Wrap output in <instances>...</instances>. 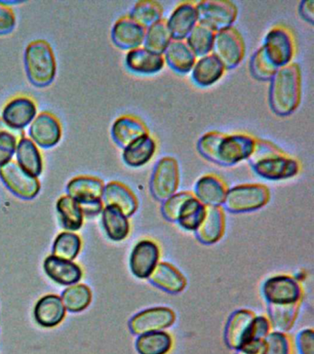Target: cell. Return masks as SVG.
Here are the masks:
<instances>
[{
    "instance_id": "obj_1",
    "label": "cell",
    "mask_w": 314,
    "mask_h": 354,
    "mask_svg": "<svg viewBox=\"0 0 314 354\" xmlns=\"http://www.w3.org/2000/svg\"><path fill=\"white\" fill-rule=\"evenodd\" d=\"M255 138L244 133L224 134L206 133L197 142L200 154L210 162L222 166H233L247 160L252 154Z\"/></svg>"
},
{
    "instance_id": "obj_2",
    "label": "cell",
    "mask_w": 314,
    "mask_h": 354,
    "mask_svg": "<svg viewBox=\"0 0 314 354\" xmlns=\"http://www.w3.org/2000/svg\"><path fill=\"white\" fill-rule=\"evenodd\" d=\"M270 107L275 115L288 116L299 106L302 95V74L296 63L281 66L272 77Z\"/></svg>"
},
{
    "instance_id": "obj_3",
    "label": "cell",
    "mask_w": 314,
    "mask_h": 354,
    "mask_svg": "<svg viewBox=\"0 0 314 354\" xmlns=\"http://www.w3.org/2000/svg\"><path fill=\"white\" fill-rule=\"evenodd\" d=\"M24 64L30 82L37 87H46L53 82L57 62L50 44L45 40L32 41L24 53Z\"/></svg>"
},
{
    "instance_id": "obj_4",
    "label": "cell",
    "mask_w": 314,
    "mask_h": 354,
    "mask_svg": "<svg viewBox=\"0 0 314 354\" xmlns=\"http://www.w3.org/2000/svg\"><path fill=\"white\" fill-rule=\"evenodd\" d=\"M269 199L270 191L266 185L245 184L228 189L223 205L230 212H250L266 206Z\"/></svg>"
},
{
    "instance_id": "obj_5",
    "label": "cell",
    "mask_w": 314,
    "mask_h": 354,
    "mask_svg": "<svg viewBox=\"0 0 314 354\" xmlns=\"http://www.w3.org/2000/svg\"><path fill=\"white\" fill-rule=\"evenodd\" d=\"M199 24L215 32L233 27L238 16V8L228 0H206L195 4Z\"/></svg>"
},
{
    "instance_id": "obj_6",
    "label": "cell",
    "mask_w": 314,
    "mask_h": 354,
    "mask_svg": "<svg viewBox=\"0 0 314 354\" xmlns=\"http://www.w3.org/2000/svg\"><path fill=\"white\" fill-rule=\"evenodd\" d=\"M211 52L226 69L235 68L244 57V38L233 27L220 30L215 33Z\"/></svg>"
},
{
    "instance_id": "obj_7",
    "label": "cell",
    "mask_w": 314,
    "mask_h": 354,
    "mask_svg": "<svg viewBox=\"0 0 314 354\" xmlns=\"http://www.w3.org/2000/svg\"><path fill=\"white\" fill-rule=\"evenodd\" d=\"M180 183L177 160L164 157L156 163L150 180V191L158 201H164L175 195Z\"/></svg>"
},
{
    "instance_id": "obj_8",
    "label": "cell",
    "mask_w": 314,
    "mask_h": 354,
    "mask_svg": "<svg viewBox=\"0 0 314 354\" xmlns=\"http://www.w3.org/2000/svg\"><path fill=\"white\" fill-rule=\"evenodd\" d=\"M0 179L8 189L23 199H32L39 193L41 185L37 177L24 171L14 160L0 167Z\"/></svg>"
},
{
    "instance_id": "obj_9",
    "label": "cell",
    "mask_w": 314,
    "mask_h": 354,
    "mask_svg": "<svg viewBox=\"0 0 314 354\" xmlns=\"http://www.w3.org/2000/svg\"><path fill=\"white\" fill-rule=\"evenodd\" d=\"M264 51L277 68L288 65L295 55V41L291 30L283 26L272 28L264 38Z\"/></svg>"
},
{
    "instance_id": "obj_10",
    "label": "cell",
    "mask_w": 314,
    "mask_h": 354,
    "mask_svg": "<svg viewBox=\"0 0 314 354\" xmlns=\"http://www.w3.org/2000/svg\"><path fill=\"white\" fill-rule=\"evenodd\" d=\"M263 295L268 304H295L302 301L303 290L302 285L293 277L278 275L264 282Z\"/></svg>"
},
{
    "instance_id": "obj_11",
    "label": "cell",
    "mask_w": 314,
    "mask_h": 354,
    "mask_svg": "<svg viewBox=\"0 0 314 354\" xmlns=\"http://www.w3.org/2000/svg\"><path fill=\"white\" fill-rule=\"evenodd\" d=\"M175 314L167 307H153L137 313L131 318L129 328L132 333L140 335L164 331L175 322Z\"/></svg>"
},
{
    "instance_id": "obj_12",
    "label": "cell",
    "mask_w": 314,
    "mask_h": 354,
    "mask_svg": "<svg viewBox=\"0 0 314 354\" xmlns=\"http://www.w3.org/2000/svg\"><path fill=\"white\" fill-rule=\"evenodd\" d=\"M161 251L155 242L142 240L137 243L130 254V270L139 279H148L154 268L158 265Z\"/></svg>"
},
{
    "instance_id": "obj_13",
    "label": "cell",
    "mask_w": 314,
    "mask_h": 354,
    "mask_svg": "<svg viewBox=\"0 0 314 354\" xmlns=\"http://www.w3.org/2000/svg\"><path fill=\"white\" fill-rule=\"evenodd\" d=\"M252 167L259 176L266 180L288 179L300 171L299 162L286 153L260 160Z\"/></svg>"
},
{
    "instance_id": "obj_14",
    "label": "cell",
    "mask_w": 314,
    "mask_h": 354,
    "mask_svg": "<svg viewBox=\"0 0 314 354\" xmlns=\"http://www.w3.org/2000/svg\"><path fill=\"white\" fill-rule=\"evenodd\" d=\"M29 132L32 140L42 148L57 145L62 137V127L59 119L48 112L41 113L34 119Z\"/></svg>"
},
{
    "instance_id": "obj_15",
    "label": "cell",
    "mask_w": 314,
    "mask_h": 354,
    "mask_svg": "<svg viewBox=\"0 0 314 354\" xmlns=\"http://www.w3.org/2000/svg\"><path fill=\"white\" fill-rule=\"evenodd\" d=\"M37 106L30 97L19 96L12 99L2 111V119L13 129L21 130L35 118Z\"/></svg>"
},
{
    "instance_id": "obj_16",
    "label": "cell",
    "mask_w": 314,
    "mask_h": 354,
    "mask_svg": "<svg viewBox=\"0 0 314 354\" xmlns=\"http://www.w3.org/2000/svg\"><path fill=\"white\" fill-rule=\"evenodd\" d=\"M255 315L246 309L233 312L225 328V342L231 350L238 351L247 342Z\"/></svg>"
},
{
    "instance_id": "obj_17",
    "label": "cell",
    "mask_w": 314,
    "mask_h": 354,
    "mask_svg": "<svg viewBox=\"0 0 314 354\" xmlns=\"http://www.w3.org/2000/svg\"><path fill=\"white\" fill-rule=\"evenodd\" d=\"M146 29L128 16L122 17L112 29V40L122 49L133 50L143 46Z\"/></svg>"
},
{
    "instance_id": "obj_18",
    "label": "cell",
    "mask_w": 314,
    "mask_h": 354,
    "mask_svg": "<svg viewBox=\"0 0 314 354\" xmlns=\"http://www.w3.org/2000/svg\"><path fill=\"white\" fill-rule=\"evenodd\" d=\"M173 40H184L198 24L197 6L192 2L179 4L167 21Z\"/></svg>"
},
{
    "instance_id": "obj_19",
    "label": "cell",
    "mask_w": 314,
    "mask_h": 354,
    "mask_svg": "<svg viewBox=\"0 0 314 354\" xmlns=\"http://www.w3.org/2000/svg\"><path fill=\"white\" fill-rule=\"evenodd\" d=\"M227 192V185L222 178L215 174H206L197 180L194 195L206 207H222Z\"/></svg>"
},
{
    "instance_id": "obj_20",
    "label": "cell",
    "mask_w": 314,
    "mask_h": 354,
    "mask_svg": "<svg viewBox=\"0 0 314 354\" xmlns=\"http://www.w3.org/2000/svg\"><path fill=\"white\" fill-rule=\"evenodd\" d=\"M106 206L117 207L126 217H131L139 207V201L130 188L123 183L112 181L104 185L103 198Z\"/></svg>"
},
{
    "instance_id": "obj_21",
    "label": "cell",
    "mask_w": 314,
    "mask_h": 354,
    "mask_svg": "<svg viewBox=\"0 0 314 354\" xmlns=\"http://www.w3.org/2000/svg\"><path fill=\"white\" fill-rule=\"evenodd\" d=\"M225 226V214L222 207H206L205 217L195 230V234L201 243L212 245L222 239Z\"/></svg>"
},
{
    "instance_id": "obj_22",
    "label": "cell",
    "mask_w": 314,
    "mask_h": 354,
    "mask_svg": "<svg viewBox=\"0 0 314 354\" xmlns=\"http://www.w3.org/2000/svg\"><path fill=\"white\" fill-rule=\"evenodd\" d=\"M148 134L150 132L147 126L140 119L132 115L120 116L112 127V140L123 149Z\"/></svg>"
},
{
    "instance_id": "obj_23",
    "label": "cell",
    "mask_w": 314,
    "mask_h": 354,
    "mask_svg": "<svg viewBox=\"0 0 314 354\" xmlns=\"http://www.w3.org/2000/svg\"><path fill=\"white\" fill-rule=\"evenodd\" d=\"M104 182L97 177L78 176L68 184V196L75 199L79 206L103 198Z\"/></svg>"
},
{
    "instance_id": "obj_24",
    "label": "cell",
    "mask_w": 314,
    "mask_h": 354,
    "mask_svg": "<svg viewBox=\"0 0 314 354\" xmlns=\"http://www.w3.org/2000/svg\"><path fill=\"white\" fill-rule=\"evenodd\" d=\"M129 71L141 75H153L161 71L165 65L164 55L155 54L144 47L129 50L126 55Z\"/></svg>"
},
{
    "instance_id": "obj_25",
    "label": "cell",
    "mask_w": 314,
    "mask_h": 354,
    "mask_svg": "<svg viewBox=\"0 0 314 354\" xmlns=\"http://www.w3.org/2000/svg\"><path fill=\"white\" fill-rule=\"evenodd\" d=\"M66 317V308L61 298L55 295L43 296L35 307V318L43 328L59 325Z\"/></svg>"
},
{
    "instance_id": "obj_26",
    "label": "cell",
    "mask_w": 314,
    "mask_h": 354,
    "mask_svg": "<svg viewBox=\"0 0 314 354\" xmlns=\"http://www.w3.org/2000/svg\"><path fill=\"white\" fill-rule=\"evenodd\" d=\"M43 270L52 281L61 285L78 283L84 275L81 267L76 263L55 256L46 259Z\"/></svg>"
},
{
    "instance_id": "obj_27",
    "label": "cell",
    "mask_w": 314,
    "mask_h": 354,
    "mask_svg": "<svg viewBox=\"0 0 314 354\" xmlns=\"http://www.w3.org/2000/svg\"><path fill=\"white\" fill-rule=\"evenodd\" d=\"M148 279L159 289L172 295L183 292L186 286V279L183 274L166 262H159Z\"/></svg>"
},
{
    "instance_id": "obj_28",
    "label": "cell",
    "mask_w": 314,
    "mask_h": 354,
    "mask_svg": "<svg viewBox=\"0 0 314 354\" xmlns=\"http://www.w3.org/2000/svg\"><path fill=\"white\" fill-rule=\"evenodd\" d=\"M164 57L168 66L179 74L189 73L197 61V55L186 41L173 39L165 50Z\"/></svg>"
},
{
    "instance_id": "obj_29",
    "label": "cell",
    "mask_w": 314,
    "mask_h": 354,
    "mask_svg": "<svg viewBox=\"0 0 314 354\" xmlns=\"http://www.w3.org/2000/svg\"><path fill=\"white\" fill-rule=\"evenodd\" d=\"M226 71L219 59L212 53L195 61L192 68V79L200 87H208L219 82Z\"/></svg>"
},
{
    "instance_id": "obj_30",
    "label": "cell",
    "mask_w": 314,
    "mask_h": 354,
    "mask_svg": "<svg viewBox=\"0 0 314 354\" xmlns=\"http://www.w3.org/2000/svg\"><path fill=\"white\" fill-rule=\"evenodd\" d=\"M156 151V141L148 134L124 149L123 160L131 167H140L153 159Z\"/></svg>"
},
{
    "instance_id": "obj_31",
    "label": "cell",
    "mask_w": 314,
    "mask_h": 354,
    "mask_svg": "<svg viewBox=\"0 0 314 354\" xmlns=\"http://www.w3.org/2000/svg\"><path fill=\"white\" fill-rule=\"evenodd\" d=\"M16 156L18 165L31 176L37 177L42 173V154L31 138L23 137L18 141Z\"/></svg>"
},
{
    "instance_id": "obj_32",
    "label": "cell",
    "mask_w": 314,
    "mask_h": 354,
    "mask_svg": "<svg viewBox=\"0 0 314 354\" xmlns=\"http://www.w3.org/2000/svg\"><path fill=\"white\" fill-rule=\"evenodd\" d=\"M101 220L107 236L112 241L125 240L130 232L128 218L117 207L106 206L101 212Z\"/></svg>"
},
{
    "instance_id": "obj_33",
    "label": "cell",
    "mask_w": 314,
    "mask_h": 354,
    "mask_svg": "<svg viewBox=\"0 0 314 354\" xmlns=\"http://www.w3.org/2000/svg\"><path fill=\"white\" fill-rule=\"evenodd\" d=\"M300 303L275 304H269L270 324L277 332L286 333L293 328L300 312Z\"/></svg>"
},
{
    "instance_id": "obj_34",
    "label": "cell",
    "mask_w": 314,
    "mask_h": 354,
    "mask_svg": "<svg viewBox=\"0 0 314 354\" xmlns=\"http://www.w3.org/2000/svg\"><path fill=\"white\" fill-rule=\"evenodd\" d=\"M172 347L173 337L164 330L140 335L136 342L139 354H167Z\"/></svg>"
},
{
    "instance_id": "obj_35",
    "label": "cell",
    "mask_w": 314,
    "mask_h": 354,
    "mask_svg": "<svg viewBox=\"0 0 314 354\" xmlns=\"http://www.w3.org/2000/svg\"><path fill=\"white\" fill-rule=\"evenodd\" d=\"M57 210L61 225L68 231H78L84 225L81 207L70 196H63L57 201Z\"/></svg>"
},
{
    "instance_id": "obj_36",
    "label": "cell",
    "mask_w": 314,
    "mask_h": 354,
    "mask_svg": "<svg viewBox=\"0 0 314 354\" xmlns=\"http://www.w3.org/2000/svg\"><path fill=\"white\" fill-rule=\"evenodd\" d=\"M173 40L166 19H161L146 29L143 47L155 54H164L168 46Z\"/></svg>"
},
{
    "instance_id": "obj_37",
    "label": "cell",
    "mask_w": 314,
    "mask_h": 354,
    "mask_svg": "<svg viewBox=\"0 0 314 354\" xmlns=\"http://www.w3.org/2000/svg\"><path fill=\"white\" fill-rule=\"evenodd\" d=\"M162 16H164L162 6L159 2L150 1V0L137 2L128 15L129 18L145 29L161 21Z\"/></svg>"
},
{
    "instance_id": "obj_38",
    "label": "cell",
    "mask_w": 314,
    "mask_h": 354,
    "mask_svg": "<svg viewBox=\"0 0 314 354\" xmlns=\"http://www.w3.org/2000/svg\"><path fill=\"white\" fill-rule=\"evenodd\" d=\"M206 207L195 195L184 202L179 213L177 223L187 231H195L205 217Z\"/></svg>"
},
{
    "instance_id": "obj_39",
    "label": "cell",
    "mask_w": 314,
    "mask_h": 354,
    "mask_svg": "<svg viewBox=\"0 0 314 354\" xmlns=\"http://www.w3.org/2000/svg\"><path fill=\"white\" fill-rule=\"evenodd\" d=\"M92 290L85 284L72 285L62 292L66 310L71 313L84 311L92 301Z\"/></svg>"
},
{
    "instance_id": "obj_40",
    "label": "cell",
    "mask_w": 314,
    "mask_h": 354,
    "mask_svg": "<svg viewBox=\"0 0 314 354\" xmlns=\"http://www.w3.org/2000/svg\"><path fill=\"white\" fill-rule=\"evenodd\" d=\"M215 32L205 25H195L186 37V43L197 57L210 54L215 37Z\"/></svg>"
},
{
    "instance_id": "obj_41",
    "label": "cell",
    "mask_w": 314,
    "mask_h": 354,
    "mask_svg": "<svg viewBox=\"0 0 314 354\" xmlns=\"http://www.w3.org/2000/svg\"><path fill=\"white\" fill-rule=\"evenodd\" d=\"M81 249V239L73 232H61L57 235L53 245V256L72 261Z\"/></svg>"
},
{
    "instance_id": "obj_42",
    "label": "cell",
    "mask_w": 314,
    "mask_h": 354,
    "mask_svg": "<svg viewBox=\"0 0 314 354\" xmlns=\"http://www.w3.org/2000/svg\"><path fill=\"white\" fill-rule=\"evenodd\" d=\"M278 68L271 62L261 46L251 58L250 71L253 77L259 80H271Z\"/></svg>"
},
{
    "instance_id": "obj_43",
    "label": "cell",
    "mask_w": 314,
    "mask_h": 354,
    "mask_svg": "<svg viewBox=\"0 0 314 354\" xmlns=\"http://www.w3.org/2000/svg\"><path fill=\"white\" fill-rule=\"evenodd\" d=\"M262 354H291V342L282 332H272L264 339Z\"/></svg>"
},
{
    "instance_id": "obj_44",
    "label": "cell",
    "mask_w": 314,
    "mask_h": 354,
    "mask_svg": "<svg viewBox=\"0 0 314 354\" xmlns=\"http://www.w3.org/2000/svg\"><path fill=\"white\" fill-rule=\"evenodd\" d=\"M193 195L194 194L186 192V191L176 192L175 195L164 201L161 206V213L164 217L170 223H177L181 207H183L184 202L191 198Z\"/></svg>"
},
{
    "instance_id": "obj_45",
    "label": "cell",
    "mask_w": 314,
    "mask_h": 354,
    "mask_svg": "<svg viewBox=\"0 0 314 354\" xmlns=\"http://www.w3.org/2000/svg\"><path fill=\"white\" fill-rule=\"evenodd\" d=\"M283 153H285V152L278 148L277 146H275L274 143L255 138V147H253L252 154L250 155L247 160L251 165H253L256 162H260V160L267 159V158L277 156V155Z\"/></svg>"
},
{
    "instance_id": "obj_46",
    "label": "cell",
    "mask_w": 314,
    "mask_h": 354,
    "mask_svg": "<svg viewBox=\"0 0 314 354\" xmlns=\"http://www.w3.org/2000/svg\"><path fill=\"white\" fill-rule=\"evenodd\" d=\"M270 330H271V324L268 318L264 315H258V317L255 315L251 326L249 337L244 346L248 343L263 342L267 335L270 333Z\"/></svg>"
},
{
    "instance_id": "obj_47",
    "label": "cell",
    "mask_w": 314,
    "mask_h": 354,
    "mask_svg": "<svg viewBox=\"0 0 314 354\" xmlns=\"http://www.w3.org/2000/svg\"><path fill=\"white\" fill-rule=\"evenodd\" d=\"M19 138L10 132L0 133V167L12 160Z\"/></svg>"
},
{
    "instance_id": "obj_48",
    "label": "cell",
    "mask_w": 314,
    "mask_h": 354,
    "mask_svg": "<svg viewBox=\"0 0 314 354\" xmlns=\"http://www.w3.org/2000/svg\"><path fill=\"white\" fill-rule=\"evenodd\" d=\"M16 24L15 14L12 8L3 2H0V35L12 32Z\"/></svg>"
},
{
    "instance_id": "obj_49",
    "label": "cell",
    "mask_w": 314,
    "mask_h": 354,
    "mask_svg": "<svg viewBox=\"0 0 314 354\" xmlns=\"http://www.w3.org/2000/svg\"><path fill=\"white\" fill-rule=\"evenodd\" d=\"M297 348L300 354H314V332L313 329L300 331L297 337Z\"/></svg>"
},
{
    "instance_id": "obj_50",
    "label": "cell",
    "mask_w": 314,
    "mask_h": 354,
    "mask_svg": "<svg viewBox=\"0 0 314 354\" xmlns=\"http://www.w3.org/2000/svg\"><path fill=\"white\" fill-rule=\"evenodd\" d=\"M313 7V0H303V1L300 2L299 7L300 16L311 24H313L314 21Z\"/></svg>"
},
{
    "instance_id": "obj_51",
    "label": "cell",
    "mask_w": 314,
    "mask_h": 354,
    "mask_svg": "<svg viewBox=\"0 0 314 354\" xmlns=\"http://www.w3.org/2000/svg\"><path fill=\"white\" fill-rule=\"evenodd\" d=\"M3 132L12 133V134H14L16 137L19 138V140H20L21 138H23L24 137L23 133V131H21V130H16L12 129V127L8 126V124L5 123L3 119L0 118V133Z\"/></svg>"
},
{
    "instance_id": "obj_52",
    "label": "cell",
    "mask_w": 314,
    "mask_h": 354,
    "mask_svg": "<svg viewBox=\"0 0 314 354\" xmlns=\"http://www.w3.org/2000/svg\"><path fill=\"white\" fill-rule=\"evenodd\" d=\"M235 354H262L261 353H249V351H245L244 350H238L237 351V353Z\"/></svg>"
}]
</instances>
